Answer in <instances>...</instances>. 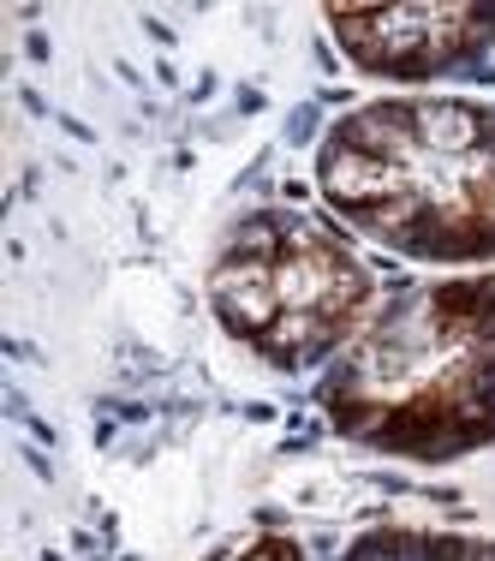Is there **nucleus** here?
<instances>
[{
  "label": "nucleus",
  "instance_id": "nucleus-1",
  "mask_svg": "<svg viewBox=\"0 0 495 561\" xmlns=\"http://www.w3.org/2000/svg\"><path fill=\"white\" fill-rule=\"evenodd\" d=\"M316 197L346 233L436 270L495 263V102L406 90L346 108L316 144Z\"/></svg>",
  "mask_w": 495,
  "mask_h": 561
},
{
  "label": "nucleus",
  "instance_id": "nucleus-2",
  "mask_svg": "<svg viewBox=\"0 0 495 561\" xmlns=\"http://www.w3.org/2000/svg\"><path fill=\"white\" fill-rule=\"evenodd\" d=\"M334 436L412 466L495 448V270L388 293L316 377Z\"/></svg>",
  "mask_w": 495,
  "mask_h": 561
},
{
  "label": "nucleus",
  "instance_id": "nucleus-3",
  "mask_svg": "<svg viewBox=\"0 0 495 561\" xmlns=\"http://www.w3.org/2000/svg\"><path fill=\"white\" fill-rule=\"evenodd\" d=\"M377 270L341 227L269 204L227 227L209 263V311L269 370H329L377 311Z\"/></svg>",
  "mask_w": 495,
  "mask_h": 561
},
{
  "label": "nucleus",
  "instance_id": "nucleus-4",
  "mask_svg": "<svg viewBox=\"0 0 495 561\" xmlns=\"http://www.w3.org/2000/svg\"><path fill=\"white\" fill-rule=\"evenodd\" d=\"M341 55L382 84L472 78L495 48V7H329Z\"/></svg>",
  "mask_w": 495,
  "mask_h": 561
},
{
  "label": "nucleus",
  "instance_id": "nucleus-5",
  "mask_svg": "<svg viewBox=\"0 0 495 561\" xmlns=\"http://www.w3.org/2000/svg\"><path fill=\"white\" fill-rule=\"evenodd\" d=\"M341 561H495V538L436 526H370L346 543Z\"/></svg>",
  "mask_w": 495,
  "mask_h": 561
},
{
  "label": "nucleus",
  "instance_id": "nucleus-6",
  "mask_svg": "<svg viewBox=\"0 0 495 561\" xmlns=\"http://www.w3.org/2000/svg\"><path fill=\"white\" fill-rule=\"evenodd\" d=\"M209 561H311V556H304V543L287 538V531H257V538H245V543H227V550L209 556Z\"/></svg>",
  "mask_w": 495,
  "mask_h": 561
}]
</instances>
